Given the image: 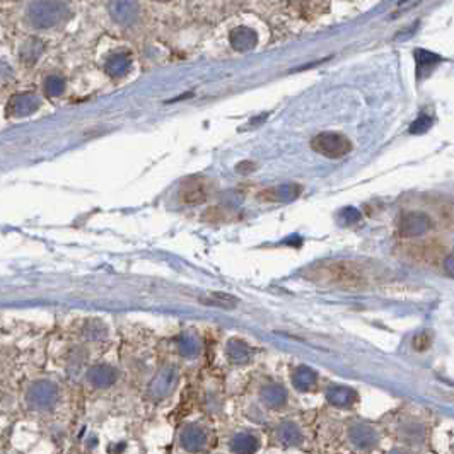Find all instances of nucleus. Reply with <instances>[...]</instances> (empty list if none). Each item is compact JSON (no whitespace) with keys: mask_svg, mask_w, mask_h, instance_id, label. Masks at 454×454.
I'll list each match as a JSON object with an SVG mask.
<instances>
[{"mask_svg":"<svg viewBox=\"0 0 454 454\" xmlns=\"http://www.w3.org/2000/svg\"><path fill=\"white\" fill-rule=\"evenodd\" d=\"M10 77H13V70H10V67L7 65V63L0 62V84H7V82L10 81Z\"/></svg>","mask_w":454,"mask_h":454,"instance_id":"nucleus-21","label":"nucleus"},{"mask_svg":"<svg viewBox=\"0 0 454 454\" xmlns=\"http://www.w3.org/2000/svg\"><path fill=\"white\" fill-rule=\"evenodd\" d=\"M38 106H40V97L35 93H21L10 97L7 103V113L14 118H22V116L33 115Z\"/></svg>","mask_w":454,"mask_h":454,"instance_id":"nucleus-7","label":"nucleus"},{"mask_svg":"<svg viewBox=\"0 0 454 454\" xmlns=\"http://www.w3.org/2000/svg\"><path fill=\"white\" fill-rule=\"evenodd\" d=\"M180 198L181 202L187 203V205H198V203L207 200V190L202 185V181L193 180L191 178V180H188L187 183L181 187Z\"/></svg>","mask_w":454,"mask_h":454,"instance_id":"nucleus-11","label":"nucleus"},{"mask_svg":"<svg viewBox=\"0 0 454 454\" xmlns=\"http://www.w3.org/2000/svg\"><path fill=\"white\" fill-rule=\"evenodd\" d=\"M311 149L324 157L340 159L352 150V142L343 134L323 132L311 140Z\"/></svg>","mask_w":454,"mask_h":454,"instance_id":"nucleus-4","label":"nucleus"},{"mask_svg":"<svg viewBox=\"0 0 454 454\" xmlns=\"http://www.w3.org/2000/svg\"><path fill=\"white\" fill-rule=\"evenodd\" d=\"M63 89H65V82L60 77H56V75H52V77H48L45 81V93L48 96H60L63 93Z\"/></svg>","mask_w":454,"mask_h":454,"instance_id":"nucleus-19","label":"nucleus"},{"mask_svg":"<svg viewBox=\"0 0 454 454\" xmlns=\"http://www.w3.org/2000/svg\"><path fill=\"white\" fill-rule=\"evenodd\" d=\"M262 448V439L253 430H240L230 439L229 449L233 454H255Z\"/></svg>","mask_w":454,"mask_h":454,"instance_id":"nucleus-8","label":"nucleus"},{"mask_svg":"<svg viewBox=\"0 0 454 454\" xmlns=\"http://www.w3.org/2000/svg\"><path fill=\"white\" fill-rule=\"evenodd\" d=\"M125 69V60L122 58V56H115V58H111L108 62V70H109V74H113V75H118V74H122Z\"/></svg>","mask_w":454,"mask_h":454,"instance_id":"nucleus-20","label":"nucleus"},{"mask_svg":"<svg viewBox=\"0 0 454 454\" xmlns=\"http://www.w3.org/2000/svg\"><path fill=\"white\" fill-rule=\"evenodd\" d=\"M347 439L350 446L357 451H373L379 444V432L374 425L367 422H352L347 429Z\"/></svg>","mask_w":454,"mask_h":454,"instance_id":"nucleus-6","label":"nucleus"},{"mask_svg":"<svg viewBox=\"0 0 454 454\" xmlns=\"http://www.w3.org/2000/svg\"><path fill=\"white\" fill-rule=\"evenodd\" d=\"M388 454H415V453L410 451V449L400 448V449H393V451H389Z\"/></svg>","mask_w":454,"mask_h":454,"instance_id":"nucleus-23","label":"nucleus"},{"mask_svg":"<svg viewBox=\"0 0 454 454\" xmlns=\"http://www.w3.org/2000/svg\"><path fill=\"white\" fill-rule=\"evenodd\" d=\"M304 279L320 287L342 290H361L367 285L364 268L352 260H323L304 270Z\"/></svg>","mask_w":454,"mask_h":454,"instance_id":"nucleus-1","label":"nucleus"},{"mask_svg":"<svg viewBox=\"0 0 454 454\" xmlns=\"http://www.w3.org/2000/svg\"><path fill=\"white\" fill-rule=\"evenodd\" d=\"M237 171L240 173H244V171H253V169H256V166L253 164V162H249V161H244V162H241V164H237Z\"/></svg>","mask_w":454,"mask_h":454,"instance_id":"nucleus-22","label":"nucleus"},{"mask_svg":"<svg viewBox=\"0 0 454 454\" xmlns=\"http://www.w3.org/2000/svg\"><path fill=\"white\" fill-rule=\"evenodd\" d=\"M262 402L267 408L279 410V408H282L287 402L285 389L280 388V386H277V384L267 386V388H263V391H262Z\"/></svg>","mask_w":454,"mask_h":454,"instance_id":"nucleus-14","label":"nucleus"},{"mask_svg":"<svg viewBox=\"0 0 454 454\" xmlns=\"http://www.w3.org/2000/svg\"><path fill=\"white\" fill-rule=\"evenodd\" d=\"M173 388V377L171 374L166 373L162 374L161 377L152 384V396L154 398H162V396L168 395Z\"/></svg>","mask_w":454,"mask_h":454,"instance_id":"nucleus-17","label":"nucleus"},{"mask_svg":"<svg viewBox=\"0 0 454 454\" xmlns=\"http://www.w3.org/2000/svg\"><path fill=\"white\" fill-rule=\"evenodd\" d=\"M202 302H205V304H210V306H221V308L224 309H230L237 304V299L233 296H227V294L215 292L214 296L210 297V301H202Z\"/></svg>","mask_w":454,"mask_h":454,"instance_id":"nucleus-18","label":"nucleus"},{"mask_svg":"<svg viewBox=\"0 0 454 454\" xmlns=\"http://www.w3.org/2000/svg\"><path fill=\"white\" fill-rule=\"evenodd\" d=\"M327 398L328 402L338 408L352 407V405L357 402V395H355V391H352L350 388H345V386H333V388L328 389Z\"/></svg>","mask_w":454,"mask_h":454,"instance_id":"nucleus-13","label":"nucleus"},{"mask_svg":"<svg viewBox=\"0 0 454 454\" xmlns=\"http://www.w3.org/2000/svg\"><path fill=\"white\" fill-rule=\"evenodd\" d=\"M67 16V7L60 2H33L26 9V21L38 29L53 28Z\"/></svg>","mask_w":454,"mask_h":454,"instance_id":"nucleus-3","label":"nucleus"},{"mask_svg":"<svg viewBox=\"0 0 454 454\" xmlns=\"http://www.w3.org/2000/svg\"><path fill=\"white\" fill-rule=\"evenodd\" d=\"M41 52H43V43L38 41V38H31V40L26 41L24 47L21 48V56L26 62H35Z\"/></svg>","mask_w":454,"mask_h":454,"instance_id":"nucleus-16","label":"nucleus"},{"mask_svg":"<svg viewBox=\"0 0 454 454\" xmlns=\"http://www.w3.org/2000/svg\"><path fill=\"white\" fill-rule=\"evenodd\" d=\"M274 437L280 446H285V448H297V446H301L302 441H304L302 429L294 422L279 423V425L275 427Z\"/></svg>","mask_w":454,"mask_h":454,"instance_id":"nucleus-9","label":"nucleus"},{"mask_svg":"<svg viewBox=\"0 0 454 454\" xmlns=\"http://www.w3.org/2000/svg\"><path fill=\"white\" fill-rule=\"evenodd\" d=\"M427 430L417 420H403L398 425V437L407 446H422L425 442Z\"/></svg>","mask_w":454,"mask_h":454,"instance_id":"nucleus-10","label":"nucleus"},{"mask_svg":"<svg viewBox=\"0 0 454 454\" xmlns=\"http://www.w3.org/2000/svg\"><path fill=\"white\" fill-rule=\"evenodd\" d=\"M178 442H180V448L183 449V451L190 454L203 453L209 449L212 442V434L202 423H188V425H185L183 429H181Z\"/></svg>","mask_w":454,"mask_h":454,"instance_id":"nucleus-5","label":"nucleus"},{"mask_svg":"<svg viewBox=\"0 0 454 454\" xmlns=\"http://www.w3.org/2000/svg\"><path fill=\"white\" fill-rule=\"evenodd\" d=\"M88 381L94 388H108L116 381V370L109 366H96L89 369Z\"/></svg>","mask_w":454,"mask_h":454,"instance_id":"nucleus-12","label":"nucleus"},{"mask_svg":"<svg viewBox=\"0 0 454 454\" xmlns=\"http://www.w3.org/2000/svg\"><path fill=\"white\" fill-rule=\"evenodd\" d=\"M60 391L53 381L38 379L26 388L24 405L33 414H50L58 405Z\"/></svg>","mask_w":454,"mask_h":454,"instance_id":"nucleus-2","label":"nucleus"},{"mask_svg":"<svg viewBox=\"0 0 454 454\" xmlns=\"http://www.w3.org/2000/svg\"><path fill=\"white\" fill-rule=\"evenodd\" d=\"M316 383V374L313 373L311 369H308V367H301V369H297V373L294 374V384H296V388L301 389V391H308V389H311L313 386Z\"/></svg>","mask_w":454,"mask_h":454,"instance_id":"nucleus-15","label":"nucleus"}]
</instances>
